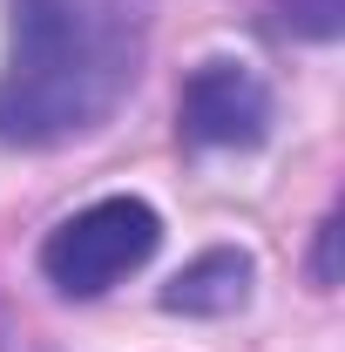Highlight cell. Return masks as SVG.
I'll use <instances>...</instances> for the list:
<instances>
[{
	"label": "cell",
	"mask_w": 345,
	"mask_h": 352,
	"mask_svg": "<svg viewBox=\"0 0 345 352\" xmlns=\"http://www.w3.org/2000/svg\"><path fill=\"white\" fill-rule=\"evenodd\" d=\"M271 14L285 34H304V41H332L345 28V0H271Z\"/></svg>",
	"instance_id": "5b68a950"
},
{
	"label": "cell",
	"mask_w": 345,
	"mask_h": 352,
	"mask_svg": "<svg viewBox=\"0 0 345 352\" xmlns=\"http://www.w3.org/2000/svg\"><path fill=\"white\" fill-rule=\"evenodd\" d=\"M332 244H339V217H325L318 230V285H332Z\"/></svg>",
	"instance_id": "8992f818"
},
{
	"label": "cell",
	"mask_w": 345,
	"mask_h": 352,
	"mask_svg": "<svg viewBox=\"0 0 345 352\" xmlns=\"http://www.w3.org/2000/svg\"><path fill=\"white\" fill-rule=\"evenodd\" d=\"M176 129H183L190 149H251L271 129V88L244 61H203L183 82Z\"/></svg>",
	"instance_id": "3957f363"
},
{
	"label": "cell",
	"mask_w": 345,
	"mask_h": 352,
	"mask_svg": "<svg viewBox=\"0 0 345 352\" xmlns=\"http://www.w3.org/2000/svg\"><path fill=\"white\" fill-rule=\"evenodd\" d=\"M244 298H251V258L244 251H203L163 285V311H183V318H223Z\"/></svg>",
	"instance_id": "277c9868"
},
{
	"label": "cell",
	"mask_w": 345,
	"mask_h": 352,
	"mask_svg": "<svg viewBox=\"0 0 345 352\" xmlns=\"http://www.w3.org/2000/svg\"><path fill=\"white\" fill-rule=\"evenodd\" d=\"M142 68V0H14L0 142L47 149L115 116Z\"/></svg>",
	"instance_id": "6da1fadb"
},
{
	"label": "cell",
	"mask_w": 345,
	"mask_h": 352,
	"mask_svg": "<svg viewBox=\"0 0 345 352\" xmlns=\"http://www.w3.org/2000/svg\"><path fill=\"white\" fill-rule=\"evenodd\" d=\"M156 237H163V223L142 197H102V204H88V210H75L47 230L41 271L61 298H102L115 278L149 264Z\"/></svg>",
	"instance_id": "7a4b0ae2"
}]
</instances>
